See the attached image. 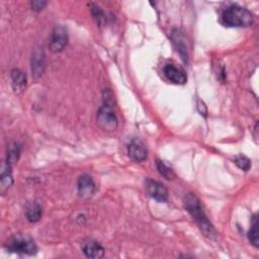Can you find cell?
I'll list each match as a JSON object with an SVG mask.
<instances>
[{"label":"cell","mask_w":259,"mask_h":259,"mask_svg":"<svg viewBox=\"0 0 259 259\" xmlns=\"http://www.w3.org/2000/svg\"><path fill=\"white\" fill-rule=\"evenodd\" d=\"M184 205L199 225L202 233L209 239H215L217 236L216 230L206 216L199 198L193 194H189L184 198Z\"/></svg>","instance_id":"obj_1"},{"label":"cell","mask_w":259,"mask_h":259,"mask_svg":"<svg viewBox=\"0 0 259 259\" xmlns=\"http://www.w3.org/2000/svg\"><path fill=\"white\" fill-rule=\"evenodd\" d=\"M253 22V15L248 10L236 5L227 8L222 15V23L230 28L250 27Z\"/></svg>","instance_id":"obj_2"},{"label":"cell","mask_w":259,"mask_h":259,"mask_svg":"<svg viewBox=\"0 0 259 259\" xmlns=\"http://www.w3.org/2000/svg\"><path fill=\"white\" fill-rule=\"evenodd\" d=\"M97 121L99 126L107 131V132H114L117 130L119 122L118 118L114 112L113 105L105 104L98 112Z\"/></svg>","instance_id":"obj_3"},{"label":"cell","mask_w":259,"mask_h":259,"mask_svg":"<svg viewBox=\"0 0 259 259\" xmlns=\"http://www.w3.org/2000/svg\"><path fill=\"white\" fill-rule=\"evenodd\" d=\"M8 250L16 253L34 255L37 253L38 247L31 237L26 235H17L8 244Z\"/></svg>","instance_id":"obj_4"},{"label":"cell","mask_w":259,"mask_h":259,"mask_svg":"<svg viewBox=\"0 0 259 259\" xmlns=\"http://www.w3.org/2000/svg\"><path fill=\"white\" fill-rule=\"evenodd\" d=\"M68 34L64 27H56L50 39V49L54 53L62 52L68 44Z\"/></svg>","instance_id":"obj_5"},{"label":"cell","mask_w":259,"mask_h":259,"mask_svg":"<svg viewBox=\"0 0 259 259\" xmlns=\"http://www.w3.org/2000/svg\"><path fill=\"white\" fill-rule=\"evenodd\" d=\"M145 185L149 197L160 203L168 201V191L162 184L153 180H146Z\"/></svg>","instance_id":"obj_6"},{"label":"cell","mask_w":259,"mask_h":259,"mask_svg":"<svg viewBox=\"0 0 259 259\" xmlns=\"http://www.w3.org/2000/svg\"><path fill=\"white\" fill-rule=\"evenodd\" d=\"M77 189L79 196L83 199L92 198L97 192V187L94 180L88 175H83L79 178L77 183Z\"/></svg>","instance_id":"obj_7"},{"label":"cell","mask_w":259,"mask_h":259,"mask_svg":"<svg viewBox=\"0 0 259 259\" xmlns=\"http://www.w3.org/2000/svg\"><path fill=\"white\" fill-rule=\"evenodd\" d=\"M163 73L166 76V78L175 84H186L188 81V77L183 69L180 67H177L174 64H167L163 68Z\"/></svg>","instance_id":"obj_8"},{"label":"cell","mask_w":259,"mask_h":259,"mask_svg":"<svg viewBox=\"0 0 259 259\" xmlns=\"http://www.w3.org/2000/svg\"><path fill=\"white\" fill-rule=\"evenodd\" d=\"M45 54L42 48H38L33 52L32 55V73L35 79L42 77L45 71Z\"/></svg>","instance_id":"obj_9"},{"label":"cell","mask_w":259,"mask_h":259,"mask_svg":"<svg viewBox=\"0 0 259 259\" xmlns=\"http://www.w3.org/2000/svg\"><path fill=\"white\" fill-rule=\"evenodd\" d=\"M128 153L129 156L136 162H142L148 156V151L145 145L139 140L132 141V143L128 147Z\"/></svg>","instance_id":"obj_10"},{"label":"cell","mask_w":259,"mask_h":259,"mask_svg":"<svg viewBox=\"0 0 259 259\" xmlns=\"http://www.w3.org/2000/svg\"><path fill=\"white\" fill-rule=\"evenodd\" d=\"M171 38H172V41H174V44H175L178 52L182 56L183 60L187 63L188 62L189 53H188L187 39H186L185 35L180 30H176V31H174V33H172Z\"/></svg>","instance_id":"obj_11"},{"label":"cell","mask_w":259,"mask_h":259,"mask_svg":"<svg viewBox=\"0 0 259 259\" xmlns=\"http://www.w3.org/2000/svg\"><path fill=\"white\" fill-rule=\"evenodd\" d=\"M14 179L12 176V165L4 162L2 166V175H0V192L4 195L13 186Z\"/></svg>","instance_id":"obj_12"},{"label":"cell","mask_w":259,"mask_h":259,"mask_svg":"<svg viewBox=\"0 0 259 259\" xmlns=\"http://www.w3.org/2000/svg\"><path fill=\"white\" fill-rule=\"evenodd\" d=\"M12 83H13L14 91L17 94H22L23 92L26 91L27 83H28L26 74L20 69H14L12 71Z\"/></svg>","instance_id":"obj_13"},{"label":"cell","mask_w":259,"mask_h":259,"mask_svg":"<svg viewBox=\"0 0 259 259\" xmlns=\"http://www.w3.org/2000/svg\"><path fill=\"white\" fill-rule=\"evenodd\" d=\"M83 253L90 258H102L105 254V249L97 242L86 243L83 248Z\"/></svg>","instance_id":"obj_14"},{"label":"cell","mask_w":259,"mask_h":259,"mask_svg":"<svg viewBox=\"0 0 259 259\" xmlns=\"http://www.w3.org/2000/svg\"><path fill=\"white\" fill-rule=\"evenodd\" d=\"M27 218L32 223H37L42 218V208L36 204H31L27 209Z\"/></svg>","instance_id":"obj_15"},{"label":"cell","mask_w":259,"mask_h":259,"mask_svg":"<svg viewBox=\"0 0 259 259\" xmlns=\"http://www.w3.org/2000/svg\"><path fill=\"white\" fill-rule=\"evenodd\" d=\"M248 237L250 242L252 243V245H254V247H258L259 246V237H258V222H257V215H254L252 218V222H251V228L250 231L248 233Z\"/></svg>","instance_id":"obj_16"},{"label":"cell","mask_w":259,"mask_h":259,"mask_svg":"<svg viewBox=\"0 0 259 259\" xmlns=\"http://www.w3.org/2000/svg\"><path fill=\"white\" fill-rule=\"evenodd\" d=\"M21 155V148L17 143H12L8 149V163L13 165L14 163L18 162Z\"/></svg>","instance_id":"obj_17"},{"label":"cell","mask_w":259,"mask_h":259,"mask_svg":"<svg viewBox=\"0 0 259 259\" xmlns=\"http://www.w3.org/2000/svg\"><path fill=\"white\" fill-rule=\"evenodd\" d=\"M156 166H157V169L159 171V174L166 180H172L175 178V174L174 171H172L171 168H169L163 161H160V160H157L156 162Z\"/></svg>","instance_id":"obj_18"},{"label":"cell","mask_w":259,"mask_h":259,"mask_svg":"<svg viewBox=\"0 0 259 259\" xmlns=\"http://www.w3.org/2000/svg\"><path fill=\"white\" fill-rule=\"evenodd\" d=\"M92 14L94 16V19L96 20L97 24L100 26V27H103L106 25V15L105 13L102 11V9L100 7H97V6H94L92 8Z\"/></svg>","instance_id":"obj_19"},{"label":"cell","mask_w":259,"mask_h":259,"mask_svg":"<svg viewBox=\"0 0 259 259\" xmlns=\"http://www.w3.org/2000/svg\"><path fill=\"white\" fill-rule=\"evenodd\" d=\"M235 163L240 169L244 171H248L251 168V161L246 156H243V155L238 156L235 159Z\"/></svg>","instance_id":"obj_20"},{"label":"cell","mask_w":259,"mask_h":259,"mask_svg":"<svg viewBox=\"0 0 259 259\" xmlns=\"http://www.w3.org/2000/svg\"><path fill=\"white\" fill-rule=\"evenodd\" d=\"M197 108H198L199 113H200L203 117L206 118L207 115H208V109H207V106L205 105V103H204L203 101L199 100V101L197 102Z\"/></svg>","instance_id":"obj_21"},{"label":"cell","mask_w":259,"mask_h":259,"mask_svg":"<svg viewBox=\"0 0 259 259\" xmlns=\"http://www.w3.org/2000/svg\"><path fill=\"white\" fill-rule=\"evenodd\" d=\"M46 6H47V3H46V2H40V0H36V2H33V3H32V9H33L35 12H40V11H42Z\"/></svg>","instance_id":"obj_22"}]
</instances>
